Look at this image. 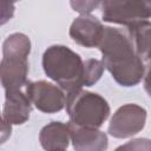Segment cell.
Returning a JSON list of instances; mask_svg holds the SVG:
<instances>
[{"mask_svg": "<svg viewBox=\"0 0 151 151\" xmlns=\"http://www.w3.org/2000/svg\"><path fill=\"white\" fill-rule=\"evenodd\" d=\"M101 63L122 86H134L144 76V64L137 55L131 38L114 27H105L99 44Z\"/></svg>", "mask_w": 151, "mask_h": 151, "instance_id": "obj_1", "label": "cell"}, {"mask_svg": "<svg viewBox=\"0 0 151 151\" xmlns=\"http://www.w3.org/2000/svg\"><path fill=\"white\" fill-rule=\"evenodd\" d=\"M42 67L47 77L68 93L84 86V61L79 54L66 46L48 47L42 55Z\"/></svg>", "mask_w": 151, "mask_h": 151, "instance_id": "obj_2", "label": "cell"}, {"mask_svg": "<svg viewBox=\"0 0 151 151\" xmlns=\"http://www.w3.org/2000/svg\"><path fill=\"white\" fill-rule=\"evenodd\" d=\"M31 41L22 33L11 34L4 42L1 60V84L5 91L20 90L26 84Z\"/></svg>", "mask_w": 151, "mask_h": 151, "instance_id": "obj_3", "label": "cell"}, {"mask_svg": "<svg viewBox=\"0 0 151 151\" xmlns=\"http://www.w3.org/2000/svg\"><path fill=\"white\" fill-rule=\"evenodd\" d=\"M66 110L71 124L92 129L101 126L110 114V106L101 96L81 88L66 96Z\"/></svg>", "mask_w": 151, "mask_h": 151, "instance_id": "obj_4", "label": "cell"}, {"mask_svg": "<svg viewBox=\"0 0 151 151\" xmlns=\"http://www.w3.org/2000/svg\"><path fill=\"white\" fill-rule=\"evenodd\" d=\"M100 5L104 21L126 25L129 27L151 18V1H104Z\"/></svg>", "mask_w": 151, "mask_h": 151, "instance_id": "obj_5", "label": "cell"}, {"mask_svg": "<svg viewBox=\"0 0 151 151\" xmlns=\"http://www.w3.org/2000/svg\"><path fill=\"white\" fill-rule=\"evenodd\" d=\"M146 111L137 104L120 106L109 124V133L116 138H129L137 134L145 125Z\"/></svg>", "mask_w": 151, "mask_h": 151, "instance_id": "obj_6", "label": "cell"}, {"mask_svg": "<svg viewBox=\"0 0 151 151\" xmlns=\"http://www.w3.org/2000/svg\"><path fill=\"white\" fill-rule=\"evenodd\" d=\"M26 94L38 110L45 113H54L66 105L64 92L51 83L29 81L26 84Z\"/></svg>", "mask_w": 151, "mask_h": 151, "instance_id": "obj_7", "label": "cell"}, {"mask_svg": "<svg viewBox=\"0 0 151 151\" xmlns=\"http://www.w3.org/2000/svg\"><path fill=\"white\" fill-rule=\"evenodd\" d=\"M101 22L88 14L78 17L70 27V37L77 44L87 48L99 46L104 33Z\"/></svg>", "mask_w": 151, "mask_h": 151, "instance_id": "obj_8", "label": "cell"}, {"mask_svg": "<svg viewBox=\"0 0 151 151\" xmlns=\"http://www.w3.org/2000/svg\"><path fill=\"white\" fill-rule=\"evenodd\" d=\"M71 129V140L76 151H106L107 137L104 132L92 129L68 124Z\"/></svg>", "mask_w": 151, "mask_h": 151, "instance_id": "obj_9", "label": "cell"}, {"mask_svg": "<svg viewBox=\"0 0 151 151\" xmlns=\"http://www.w3.org/2000/svg\"><path fill=\"white\" fill-rule=\"evenodd\" d=\"M31 113V100L20 90L6 91L2 118L8 124H24Z\"/></svg>", "mask_w": 151, "mask_h": 151, "instance_id": "obj_10", "label": "cell"}, {"mask_svg": "<svg viewBox=\"0 0 151 151\" xmlns=\"http://www.w3.org/2000/svg\"><path fill=\"white\" fill-rule=\"evenodd\" d=\"M71 139V129L68 124L52 122L44 126L39 134L41 146L46 151L65 150Z\"/></svg>", "mask_w": 151, "mask_h": 151, "instance_id": "obj_11", "label": "cell"}, {"mask_svg": "<svg viewBox=\"0 0 151 151\" xmlns=\"http://www.w3.org/2000/svg\"><path fill=\"white\" fill-rule=\"evenodd\" d=\"M130 38L137 55L144 63L151 64V21H142L129 26Z\"/></svg>", "mask_w": 151, "mask_h": 151, "instance_id": "obj_12", "label": "cell"}, {"mask_svg": "<svg viewBox=\"0 0 151 151\" xmlns=\"http://www.w3.org/2000/svg\"><path fill=\"white\" fill-rule=\"evenodd\" d=\"M85 72H84V86H92L99 80L104 71V64L97 59H88L84 61Z\"/></svg>", "mask_w": 151, "mask_h": 151, "instance_id": "obj_13", "label": "cell"}, {"mask_svg": "<svg viewBox=\"0 0 151 151\" xmlns=\"http://www.w3.org/2000/svg\"><path fill=\"white\" fill-rule=\"evenodd\" d=\"M114 151H151V139L138 138L118 146Z\"/></svg>", "mask_w": 151, "mask_h": 151, "instance_id": "obj_14", "label": "cell"}, {"mask_svg": "<svg viewBox=\"0 0 151 151\" xmlns=\"http://www.w3.org/2000/svg\"><path fill=\"white\" fill-rule=\"evenodd\" d=\"M99 5H100V2H98V1H80V2L72 1L71 2V6L73 7V9L79 12V13H81L83 15L90 13L96 7H98Z\"/></svg>", "mask_w": 151, "mask_h": 151, "instance_id": "obj_15", "label": "cell"}, {"mask_svg": "<svg viewBox=\"0 0 151 151\" xmlns=\"http://www.w3.org/2000/svg\"><path fill=\"white\" fill-rule=\"evenodd\" d=\"M144 87L146 90V92L149 93V96L151 97V67L149 68L146 76H145V80H144Z\"/></svg>", "mask_w": 151, "mask_h": 151, "instance_id": "obj_16", "label": "cell"}, {"mask_svg": "<svg viewBox=\"0 0 151 151\" xmlns=\"http://www.w3.org/2000/svg\"><path fill=\"white\" fill-rule=\"evenodd\" d=\"M60 151H65V150H60Z\"/></svg>", "mask_w": 151, "mask_h": 151, "instance_id": "obj_17", "label": "cell"}]
</instances>
